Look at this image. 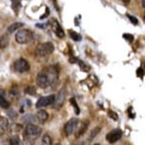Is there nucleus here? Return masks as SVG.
Masks as SVG:
<instances>
[{"label":"nucleus","mask_w":145,"mask_h":145,"mask_svg":"<svg viewBox=\"0 0 145 145\" xmlns=\"http://www.w3.org/2000/svg\"><path fill=\"white\" fill-rule=\"evenodd\" d=\"M0 106L3 109L9 108L10 103L5 98V93L3 90H0Z\"/></svg>","instance_id":"13"},{"label":"nucleus","mask_w":145,"mask_h":145,"mask_svg":"<svg viewBox=\"0 0 145 145\" xmlns=\"http://www.w3.org/2000/svg\"><path fill=\"white\" fill-rule=\"evenodd\" d=\"M94 145H100V144H95Z\"/></svg>","instance_id":"31"},{"label":"nucleus","mask_w":145,"mask_h":145,"mask_svg":"<svg viewBox=\"0 0 145 145\" xmlns=\"http://www.w3.org/2000/svg\"><path fill=\"white\" fill-rule=\"evenodd\" d=\"M23 120L24 121V122H28V121H33L35 119L33 118V115H26V116L23 118Z\"/></svg>","instance_id":"25"},{"label":"nucleus","mask_w":145,"mask_h":145,"mask_svg":"<svg viewBox=\"0 0 145 145\" xmlns=\"http://www.w3.org/2000/svg\"><path fill=\"white\" fill-rule=\"evenodd\" d=\"M33 37V32L28 29L21 30L15 35V40L20 44H27L30 43Z\"/></svg>","instance_id":"3"},{"label":"nucleus","mask_w":145,"mask_h":145,"mask_svg":"<svg viewBox=\"0 0 145 145\" xmlns=\"http://www.w3.org/2000/svg\"><path fill=\"white\" fill-rule=\"evenodd\" d=\"M13 67H14L15 71L18 72V73H23V72L28 71L31 66H30V64L27 62V60L21 58L14 62Z\"/></svg>","instance_id":"5"},{"label":"nucleus","mask_w":145,"mask_h":145,"mask_svg":"<svg viewBox=\"0 0 145 145\" xmlns=\"http://www.w3.org/2000/svg\"><path fill=\"white\" fill-rule=\"evenodd\" d=\"M51 24V27H52V31H54V33L56 34V35L60 37V38H62L65 37V32L63 31V29L62 28V27L60 26L59 23L55 19H52L50 22Z\"/></svg>","instance_id":"9"},{"label":"nucleus","mask_w":145,"mask_h":145,"mask_svg":"<svg viewBox=\"0 0 145 145\" xmlns=\"http://www.w3.org/2000/svg\"><path fill=\"white\" fill-rule=\"evenodd\" d=\"M9 43V38L7 35H3L0 38V50H4Z\"/></svg>","instance_id":"15"},{"label":"nucleus","mask_w":145,"mask_h":145,"mask_svg":"<svg viewBox=\"0 0 145 145\" xmlns=\"http://www.w3.org/2000/svg\"><path fill=\"white\" fill-rule=\"evenodd\" d=\"M37 116V119H38V121L40 123L43 124L49 118V114H48V112L46 110H40L37 112V116Z\"/></svg>","instance_id":"12"},{"label":"nucleus","mask_w":145,"mask_h":145,"mask_svg":"<svg viewBox=\"0 0 145 145\" xmlns=\"http://www.w3.org/2000/svg\"><path fill=\"white\" fill-rule=\"evenodd\" d=\"M69 34H70V37L72 40H74V41H80L81 40V36L78 33L75 31H71L69 32Z\"/></svg>","instance_id":"21"},{"label":"nucleus","mask_w":145,"mask_h":145,"mask_svg":"<svg viewBox=\"0 0 145 145\" xmlns=\"http://www.w3.org/2000/svg\"><path fill=\"white\" fill-rule=\"evenodd\" d=\"M121 136H122V131L121 129H113L107 134L106 136V139L110 144H114L121 139Z\"/></svg>","instance_id":"6"},{"label":"nucleus","mask_w":145,"mask_h":145,"mask_svg":"<svg viewBox=\"0 0 145 145\" xmlns=\"http://www.w3.org/2000/svg\"><path fill=\"white\" fill-rule=\"evenodd\" d=\"M56 145H59V144H56Z\"/></svg>","instance_id":"32"},{"label":"nucleus","mask_w":145,"mask_h":145,"mask_svg":"<svg viewBox=\"0 0 145 145\" xmlns=\"http://www.w3.org/2000/svg\"><path fill=\"white\" fill-rule=\"evenodd\" d=\"M78 119L76 118H72L69 120L65 125L64 130L67 136L71 135V134L74 132V131L77 129L78 125Z\"/></svg>","instance_id":"8"},{"label":"nucleus","mask_w":145,"mask_h":145,"mask_svg":"<svg viewBox=\"0 0 145 145\" xmlns=\"http://www.w3.org/2000/svg\"><path fill=\"white\" fill-rule=\"evenodd\" d=\"M0 123H1V125L3 127V129H6L8 127V121L5 118H0Z\"/></svg>","instance_id":"27"},{"label":"nucleus","mask_w":145,"mask_h":145,"mask_svg":"<svg viewBox=\"0 0 145 145\" xmlns=\"http://www.w3.org/2000/svg\"><path fill=\"white\" fill-rule=\"evenodd\" d=\"M12 8L16 13L18 12L21 8V3L19 0H12Z\"/></svg>","instance_id":"19"},{"label":"nucleus","mask_w":145,"mask_h":145,"mask_svg":"<svg viewBox=\"0 0 145 145\" xmlns=\"http://www.w3.org/2000/svg\"><path fill=\"white\" fill-rule=\"evenodd\" d=\"M127 17L129 18V19L130 20V22H131L132 24H137L138 23V19H137L135 16H132L131 14H127Z\"/></svg>","instance_id":"26"},{"label":"nucleus","mask_w":145,"mask_h":145,"mask_svg":"<svg viewBox=\"0 0 145 145\" xmlns=\"http://www.w3.org/2000/svg\"><path fill=\"white\" fill-rule=\"evenodd\" d=\"M59 71L56 66H47L42 69L37 77V84L40 88H46L57 81Z\"/></svg>","instance_id":"1"},{"label":"nucleus","mask_w":145,"mask_h":145,"mask_svg":"<svg viewBox=\"0 0 145 145\" xmlns=\"http://www.w3.org/2000/svg\"><path fill=\"white\" fill-rule=\"evenodd\" d=\"M100 130H101V129H100V127H96V128H94L92 131H90V136H89V140H93V138H95L96 136L100 133Z\"/></svg>","instance_id":"18"},{"label":"nucleus","mask_w":145,"mask_h":145,"mask_svg":"<svg viewBox=\"0 0 145 145\" xmlns=\"http://www.w3.org/2000/svg\"><path fill=\"white\" fill-rule=\"evenodd\" d=\"M144 70H143L142 68H139V69L137 70V75L140 78H142L143 75H144Z\"/></svg>","instance_id":"28"},{"label":"nucleus","mask_w":145,"mask_h":145,"mask_svg":"<svg viewBox=\"0 0 145 145\" xmlns=\"http://www.w3.org/2000/svg\"><path fill=\"white\" fill-rule=\"evenodd\" d=\"M55 98L56 96L54 94L46 96V97H42L37 100V102L36 103V107L41 108V107H45L49 105L53 104L55 102Z\"/></svg>","instance_id":"7"},{"label":"nucleus","mask_w":145,"mask_h":145,"mask_svg":"<svg viewBox=\"0 0 145 145\" xmlns=\"http://www.w3.org/2000/svg\"><path fill=\"white\" fill-rule=\"evenodd\" d=\"M54 51V46L51 42L40 43L37 46L35 49L36 55L43 57L48 55H50Z\"/></svg>","instance_id":"2"},{"label":"nucleus","mask_w":145,"mask_h":145,"mask_svg":"<svg viewBox=\"0 0 145 145\" xmlns=\"http://www.w3.org/2000/svg\"><path fill=\"white\" fill-rule=\"evenodd\" d=\"M65 95H66V91L65 89H62L58 93L57 97H56L55 98V102H54L55 108H59L63 104L65 99Z\"/></svg>","instance_id":"10"},{"label":"nucleus","mask_w":145,"mask_h":145,"mask_svg":"<svg viewBox=\"0 0 145 145\" xmlns=\"http://www.w3.org/2000/svg\"><path fill=\"white\" fill-rule=\"evenodd\" d=\"M89 125H90V122L88 120H85V121H84L82 123H81V126H80V128L78 129V131L75 132V137L77 138H81V136L84 135L85 132L88 131V127H89Z\"/></svg>","instance_id":"11"},{"label":"nucleus","mask_w":145,"mask_h":145,"mask_svg":"<svg viewBox=\"0 0 145 145\" xmlns=\"http://www.w3.org/2000/svg\"><path fill=\"white\" fill-rule=\"evenodd\" d=\"M75 145H84V142H80L78 143V144H77Z\"/></svg>","instance_id":"30"},{"label":"nucleus","mask_w":145,"mask_h":145,"mask_svg":"<svg viewBox=\"0 0 145 145\" xmlns=\"http://www.w3.org/2000/svg\"><path fill=\"white\" fill-rule=\"evenodd\" d=\"M123 37L125 40H127L129 41V42H133L134 40V37L133 35H131V34H130V33H124L123 34Z\"/></svg>","instance_id":"24"},{"label":"nucleus","mask_w":145,"mask_h":145,"mask_svg":"<svg viewBox=\"0 0 145 145\" xmlns=\"http://www.w3.org/2000/svg\"><path fill=\"white\" fill-rule=\"evenodd\" d=\"M70 103H71V106H73V108H74L75 113H76L77 115H78L79 113H80V108H79L78 105V103H77L76 100H75L74 97L71 98V99H70Z\"/></svg>","instance_id":"16"},{"label":"nucleus","mask_w":145,"mask_h":145,"mask_svg":"<svg viewBox=\"0 0 145 145\" xmlns=\"http://www.w3.org/2000/svg\"><path fill=\"white\" fill-rule=\"evenodd\" d=\"M24 25V24L23 23H22V22H15V23H13V24H10L9 26L8 27L7 32L8 33H14V31H17V30H19L20 28H22Z\"/></svg>","instance_id":"14"},{"label":"nucleus","mask_w":145,"mask_h":145,"mask_svg":"<svg viewBox=\"0 0 145 145\" xmlns=\"http://www.w3.org/2000/svg\"><path fill=\"white\" fill-rule=\"evenodd\" d=\"M108 115H109V117L111 118L112 119H113L114 121H116V120H118V119H119L118 114H117L116 112H113V111H110L109 113H108Z\"/></svg>","instance_id":"23"},{"label":"nucleus","mask_w":145,"mask_h":145,"mask_svg":"<svg viewBox=\"0 0 145 145\" xmlns=\"http://www.w3.org/2000/svg\"><path fill=\"white\" fill-rule=\"evenodd\" d=\"M10 145H21V140L19 137L18 135H13L10 138L9 140Z\"/></svg>","instance_id":"17"},{"label":"nucleus","mask_w":145,"mask_h":145,"mask_svg":"<svg viewBox=\"0 0 145 145\" xmlns=\"http://www.w3.org/2000/svg\"><path fill=\"white\" fill-rule=\"evenodd\" d=\"M42 142L44 145H52V140L51 137L48 135H44L42 138Z\"/></svg>","instance_id":"20"},{"label":"nucleus","mask_w":145,"mask_h":145,"mask_svg":"<svg viewBox=\"0 0 145 145\" xmlns=\"http://www.w3.org/2000/svg\"><path fill=\"white\" fill-rule=\"evenodd\" d=\"M41 131L42 130L40 127L31 123L26 126L24 134L27 138H30V139H35L40 135Z\"/></svg>","instance_id":"4"},{"label":"nucleus","mask_w":145,"mask_h":145,"mask_svg":"<svg viewBox=\"0 0 145 145\" xmlns=\"http://www.w3.org/2000/svg\"><path fill=\"white\" fill-rule=\"evenodd\" d=\"M141 2H142V6L144 8L145 7V4H144V0H141Z\"/></svg>","instance_id":"29"},{"label":"nucleus","mask_w":145,"mask_h":145,"mask_svg":"<svg viewBox=\"0 0 145 145\" xmlns=\"http://www.w3.org/2000/svg\"><path fill=\"white\" fill-rule=\"evenodd\" d=\"M24 92L29 95H35L36 94V88L33 86H27L24 89Z\"/></svg>","instance_id":"22"}]
</instances>
